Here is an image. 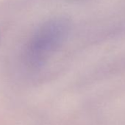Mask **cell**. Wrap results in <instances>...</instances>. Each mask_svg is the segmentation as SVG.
Returning <instances> with one entry per match:
<instances>
[{
  "label": "cell",
  "mask_w": 125,
  "mask_h": 125,
  "mask_svg": "<svg viewBox=\"0 0 125 125\" xmlns=\"http://www.w3.org/2000/svg\"><path fill=\"white\" fill-rule=\"evenodd\" d=\"M0 43H1V32H0Z\"/></svg>",
  "instance_id": "7a4b0ae2"
},
{
  "label": "cell",
  "mask_w": 125,
  "mask_h": 125,
  "mask_svg": "<svg viewBox=\"0 0 125 125\" xmlns=\"http://www.w3.org/2000/svg\"><path fill=\"white\" fill-rule=\"evenodd\" d=\"M70 24L65 19H52L39 26L26 43L22 53L24 66L31 72L41 70L66 42Z\"/></svg>",
  "instance_id": "6da1fadb"
}]
</instances>
